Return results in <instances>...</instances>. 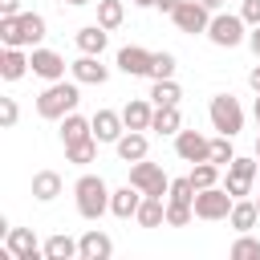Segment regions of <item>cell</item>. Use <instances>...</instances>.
Returning a JSON list of instances; mask_svg holds the SVG:
<instances>
[{
  "mask_svg": "<svg viewBox=\"0 0 260 260\" xmlns=\"http://www.w3.org/2000/svg\"><path fill=\"white\" fill-rule=\"evenodd\" d=\"M28 69H32L28 53L16 49V45H4V53H0V77H4V81H20Z\"/></svg>",
  "mask_w": 260,
  "mask_h": 260,
  "instance_id": "17",
  "label": "cell"
},
{
  "mask_svg": "<svg viewBox=\"0 0 260 260\" xmlns=\"http://www.w3.org/2000/svg\"><path fill=\"white\" fill-rule=\"evenodd\" d=\"M130 183L142 191V195H167L171 191V179H167V171L158 167V162H146V158H138L134 167H130Z\"/></svg>",
  "mask_w": 260,
  "mask_h": 260,
  "instance_id": "7",
  "label": "cell"
},
{
  "mask_svg": "<svg viewBox=\"0 0 260 260\" xmlns=\"http://www.w3.org/2000/svg\"><path fill=\"white\" fill-rule=\"evenodd\" d=\"M211 16H215V12H211V8H203L199 0H183V4L171 12L175 28H179V32H191V37H195V32H207Z\"/></svg>",
  "mask_w": 260,
  "mask_h": 260,
  "instance_id": "8",
  "label": "cell"
},
{
  "mask_svg": "<svg viewBox=\"0 0 260 260\" xmlns=\"http://www.w3.org/2000/svg\"><path fill=\"white\" fill-rule=\"evenodd\" d=\"M89 122H93V138H98V142H118V138L126 134V122H122L118 110H98Z\"/></svg>",
  "mask_w": 260,
  "mask_h": 260,
  "instance_id": "15",
  "label": "cell"
},
{
  "mask_svg": "<svg viewBox=\"0 0 260 260\" xmlns=\"http://www.w3.org/2000/svg\"><path fill=\"white\" fill-rule=\"evenodd\" d=\"M228 175H232V179H248V183H256V175H260V158H244V154H236V158L228 162Z\"/></svg>",
  "mask_w": 260,
  "mask_h": 260,
  "instance_id": "31",
  "label": "cell"
},
{
  "mask_svg": "<svg viewBox=\"0 0 260 260\" xmlns=\"http://www.w3.org/2000/svg\"><path fill=\"white\" fill-rule=\"evenodd\" d=\"M232 260H260V240H252L248 232H240V240L232 244Z\"/></svg>",
  "mask_w": 260,
  "mask_h": 260,
  "instance_id": "34",
  "label": "cell"
},
{
  "mask_svg": "<svg viewBox=\"0 0 260 260\" xmlns=\"http://www.w3.org/2000/svg\"><path fill=\"white\" fill-rule=\"evenodd\" d=\"M16 118H20L16 98H0V126H4V130H12V126H16Z\"/></svg>",
  "mask_w": 260,
  "mask_h": 260,
  "instance_id": "37",
  "label": "cell"
},
{
  "mask_svg": "<svg viewBox=\"0 0 260 260\" xmlns=\"http://www.w3.org/2000/svg\"><path fill=\"white\" fill-rule=\"evenodd\" d=\"M207 114H211V130H219V134H228V138H236V134L244 130V106H240L232 93H215L211 106H207Z\"/></svg>",
  "mask_w": 260,
  "mask_h": 260,
  "instance_id": "4",
  "label": "cell"
},
{
  "mask_svg": "<svg viewBox=\"0 0 260 260\" xmlns=\"http://www.w3.org/2000/svg\"><path fill=\"white\" fill-rule=\"evenodd\" d=\"M77 49L81 53H98L102 57V49H106V41H110V28H102V24H85V28H77Z\"/></svg>",
  "mask_w": 260,
  "mask_h": 260,
  "instance_id": "23",
  "label": "cell"
},
{
  "mask_svg": "<svg viewBox=\"0 0 260 260\" xmlns=\"http://www.w3.org/2000/svg\"><path fill=\"white\" fill-rule=\"evenodd\" d=\"M223 187H228V191H232L236 199H244V195L252 191V183H248V179H232V175H228V183H223Z\"/></svg>",
  "mask_w": 260,
  "mask_h": 260,
  "instance_id": "39",
  "label": "cell"
},
{
  "mask_svg": "<svg viewBox=\"0 0 260 260\" xmlns=\"http://www.w3.org/2000/svg\"><path fill=\"white\" fill-rule=\"evenodd\" d=\"M228 223H232L236 232H252V228L260 223V207H256V199H236V203H232Z\"/></svg>",
  "mask_w": 260,
  "mask_h": 260,
  "instance_id": "21",
  "label": "cell"
},
{
  "mask_svg": "<svg viewBox=\"0 0 260 260\" xmlns=\"http://www.w3.org/2000/svg\"><path fill=\"white\" fill-rule=\"evenodd\" d=\"M0 16H20V0H0Z\"/></svg>",
  "mask_w": 260,
  "mask_h": 260,
  "instance_id": "40",
  "label": "cell"
},
{
  "mask_svg": "<svg viewBox=\"0 0 260 260\" xmlns=\"http://www.w3.org/2000/svg\"><path fill=\"white\" fill-rule=\"evenodd\" d=\"M65 4H73V8H81V4H89V0H65Z\"/></svg>",
  "mask_w": 260,
  "mask_h": 260,
  "instance_id": "47",
  "label": "cell"
},
{
  "mask_svg": "<svg viewBox=\"0 0 260 260\" xmlns=\"http://www.w3.org/2000/svg\"><path fill=\"white\" fill-rule=\"evenodd\" d=\"M175 154L183 162H203V158H211V138H203L199 130H179L175 134Z\"/></svg>",
  "mask_w": 260,
  "mask_h": 260,
  "instance_id": "11",
  "label": "cell"
},
{
  "mask_svg": "<svg viewBox=\"0 0 260 260\" xmlns=\"http://www.w3.org/2000/svg\"><path fill=\"white\" fill-rule=\"evenodd\" d=\"M256 183H260V175H256Z\"/></svg>",
  "mask_w": 260,
  "mask_h": 260,
  "instance_id": "49",
  "label": "cell"
},
{
  "mask_svg": "<svg viewBox=\"0 0 260 260\" xmlns=\"http://www.w3.org/2000/svg\"><path fill=\"white\" fill-rule=\"evenodd\" d=\"M252 114H256V126H260V93H256V106H252Z\"/></svg>",
  "mask_w": 260,
  "mask_h": 260,
  "instance_id": "46",
  "label": "cell"
},
{
  "mask_svg": "<svg viewBox=\"0 0 260 260\" xmlns=\"http://www.w3.org/2000/svg\"><path fill=\"white\" fill-rule=\"evenodd\" d=\"M142 199H146V195H142L134 183H126V187H118V191L110 195V211H114L118 219H134L138 207H142Z\"/></svg>",
  "mask_w": 260,
  "mask_h": 260,
  "instance_id": "16",
  "label": "cell"
},
{
  "mask_svg": "<svg viewBox=\"0 0 260 260\" xmlns=\"http://www.w3.org/2000/svg\"><path fill=\"white\" fill-rule=\"evenodd\" d=\"M142 228H162L167 223V203L158 199V195H146L142 199V207H138V215H134Z\"/></svg>",
  "mask_w": 260,
  "mask_h": 260,
  "instance_id": "25",
  "label": "cell"
},
{
  "mask_svg": "<svg viewBox=\"0 0 260 260\" xmlns=\"http://www.w3.org/2000/svg\"><path fill=\"white\" fill-rule=\"evenodd\" d=\"M150 49H142V45H126V49H118V69L126 73V77H150Z\"/></svg>",
  "mask_w": 260,
  "mask_h": 260,
  "instance_id": "13",
  "label": "cell"
},
{
  "mask_svg": "<svg viewBox=\"0 0 260 260\" xmlns=\"http://www.w3.org/2000/svg\"><path fill=\"white\" fill-rule=\"evenodd\" d=\"M0 41H4V45H16V49L41 45V41H45V16H41V12L0 16Z\"/></svg>",
  "mask_w": 260,
  "mask_h": 260,
  "instance_id": "2",
  "label": "cell"
},
{
  "mask_svg": "<svg viewBox=\"0 0 260 260\" xmlns=\"http://www.w3.org/2000/svg\"><path fill=\"white\" fill-rule=\"evenodd\" d=\"M77 260H110L114 256V240L106 236V232H98V228H89L81 240H77Z\"/></svg>",
  "mask_w": 260,
  "mask_h": 260,
  "instance_id": "14",
  "label": "cell"
},
{
  "mask_svg": "<svg viewBox=\"0 0 260 260\" xmlns=\"http://www.w3.org/2000/svg\"><path fill=\"white\" fill-rule=\"evenodd\" d=\"M248 20L244 16H232V12H215L211 24H207V41L219 45V49H236L240 41H248Z\"/></svg>",
  "mask_w": 260,
  "mask_h": 260,
  "instance_id": "5",
  "label": "cell"
},
{
  "mask_svg": "<svg viewBox=\"0 0 260 260\" xmlns=\"http://www.w3.org/2000/svg\"><path fill=\"white\" fill-rule=\"evenodd\" d=\"M236 158V146H232V138L228 134H219V138H211V162H219V167H228Z\"/></svg>",
  "mask_w": 260,
  "mask_h": 260,
  "instance_id": "36",
  "label": "cell"
},
{
  "mask_svg": "<svg viewBox=\"0 0 260 260\" xmlns=\"http://www.w3.org/2000/svg\"><path fill=\"white\" fill-rule=\"evenodd\" d=\"M73 195H77V215L81 219H102L106 211H110V187H106V179L102 175H81L77 183H73Z\"/></svg>",
  "mask_w": 260,
  "mask_h": 260,
  "instance_id": "3",
  "label": "cell"
},
{
  "mask_svg": "<svg viewBox=\"0 0 260 260\" xmlns=\"http://www.w3.org/2000/svg\"><path fill=\"white\" fill-rule=\"evenodd\" d=\"M232 203H236V195L228 187H219V183L203 187V191H195V219H228Z\"/></svg>",
  "mask_w": 260,
  "mask_h": 260,
  "instance_id": "6",
  "label": "cell"
},
{
  "mask_svg": "<svg viewBox=\"0 0 260 260\" xmlns=\"http://www.w3.org/2000/svg\"><path fill=\"white\" fill-rule=\"evenodd\" d=\"M150 130H154V134H179V130H183V114H179V106H154Z\"/></svg>",
  "mask_w": 260,
  "mask_h": 260,
  "instance_id": "24",
  "label": "cell"
},
{
  "mask_svg": "<svg viewBox=\"0 0 260 260\" xmlns=\"http://www.w3.org/2000/svg\"><path fill=\"white\" fill-rule=\"evenodd\" d=\"M69 73H73V81H81V85H106V81H110V69L102 65L98 53H81L77 61H69Z\"/></svg>",
  "mask_w": 260,
  "mask_h": 260,
  "instance_id": "10",
  "label": "cell"
},
{
  "mask_svg": "<svg viewBox=\"0 0 260 260\" xmlns=\"http://www.w3.org/2000/svg\"><path fill=\"white\" fill-rule=\"evenodd\" d=\"M191 215H195L191 203H171V199H167V228H187Z\"/></svg>",
  "mask_w": 260,
  "mask_h": 260,
  "instance_id": "35",
  "label": "cell"
},
{
  "mask_svg": "<svg viewBox=\"0 0 260 260\" xmlns=\"http://www.w3.org/2000/svg\"><path fill=\"white\" fill-rule=\"evenodd\" d=\"M167 199H171V203H191V207H195V183H191V175H187V179H171Z\"/></svg>",
  "mask_w": 260,
  "mask_h": 260,
  "instance_id": "33",
  "label": "cell"
},
{
  "mask_svg": "<svg viewBox=\"0 0 260 260\" xmlns=\"http://www.w3.org/2000/svg\"><path fill=\"white\" fill-rule=\"evenodd\" d=\"M81 81H49L45 89H41V98H37V114L41 118H49V122H61L65 114H73L77 110V102H81V89H77Z\"/></svg>",
  "mask_w": 260,
  "mask_h": 260,
  "instance_id": "1",
  "label": "cell"
},
{
  "mask_svg": "<svg viewBox=\"0 0 260 260\" xmlns=\"http://www.w3.org/2000/svg\"><path fill=\"white\" fill-rule=\"evenodd\" d=\"M248 49H252V53H256V57H260V24H256V28H252V32H248Z\"/></svg>",
  "mask_w": 260,
  "mask_h": 260,
  "instance_id": "42",
  "label": "cell"
},
{
  "mask_svg": "<svg viewBox=\"0 0 260 260\" xmlns=\"http://www.w3.org/2000/svg\"><path fill=\"white\" fill-rule=\"evenodd\" d=\"M126 20V4L122 0H98V24L102 28H118Z\"/></svg>",
  "mask_w": 260,
  "mask_h": 260,
  "instance_id": "30",
  "label": "cell"
},
{
  "mask_svg": "<svg viewBox=\"0 0 260 260\" xmlns=\"http://www.w3.org/2000/svg\"><path fill=\"white\" fill-rule=\"evenodd\" d=\"M179 98H183V89H179L175 77H158V81L150 85V102H154V106H179Z\"/></svg>",
  "mask_w": 260,
  "mask_h": 260,
  "instance_id": "27",
  "label": "cell"
},
{
  "mask_svg": "<svg viewBox=\"0 0 260 260\" xmlns=\"http://www.w3.org/2000/svg\"><path fill=\"white\" fill-rule=\"evenodd\" d=\"M4 252H8L12 260H37V256H45V244H37L32 228H8Z\"/></svg>",
  "mask_w": 260,
  "mask_h": 260,
  "instance_id": "9",
  "label": "cell"
},
{
  "mask_svg": "<svg viewBox=\"0 0 260 260\" xmlns=\"http://www.w3.org/2000/svg\"><path fill=\"white\" fill-rule=\"evenodd\" d=\"M114 146H118V158H122V162H138V158H146V150H150L146 130H126Z\"/></svg>",
  "mask_w": 260,
  "mask_h": 260,
  "instance_id": "19",
  "label": "cell"
},
{
  "mask_svg": "<svg viewBox=\"0 0 260 260\" xmlns=\"http://www.w3.org/2000/svg\"><path fill=\"white\" fill-rule=\"evenodd\" d=\"M256 158H260V138H256Z\"/></svg>",
  "mask_w": 260,
  "mask_h": 260,
  "instance_id": "48",
  "label": "cell"
},
{
  "mask_svg": "<svg viewBox=\"0 0 260 260\" xmlns=\"http://www.w3.org/2000/svg\"><path fill=\"white\" fill-rule=\"evenodd\" d=\"M175 65H179L175 53H167V49L154 53V57H150V81H158V77H175Z\"/></svg>",
  "mask_w": 260,
  "mask_h": 260,
  "instance_id": "32",
  "label": "cell"
},
{
  "mask_svg": "<svg viewBox=\"0 0 260 260\" xmlns=\"http://www.w3.org/2000/svg\"><path fill=\"white\" fill-rule=\"evenodd\" d=\"M256 207H260V199H256Z\"/></svg>",
  "mask_w": 260,
  "mask_h": 260,
  "instance_id": "50",
  "label": "cell"
},
{
  "mask_svg": "<svg viewBox=\"0 0 260 260\" xmlns=\"http://www.w3.org/2000/svg\"><path fill=\"white\" fill-rule=\"evenodd\" d=\"M179 4H183V0H154V8H158V12H167V16H171Z\"/></svg>",
  "mask_w": 260,
  "mask_h": 260,
  "instance_id": "41",
  "label": "cell"
},
{
  "mask_svg": "<svg viewBox=\"0 0 260 260\" xmlns=\"http://www.w3.org/2000/svg\"><path fill=\"white\" fill-rule=\"evenodd\" d=\"M81 138H93V122H89V118H81V114L73 110V114H65V118H61V142L69 146V142H81Z\"/></svg>",
  "mask_w": 260,
  "mask_h": 260,
  "instance_id": "22",
  "label": "cell"
},
{
  "mask_svg": "<svg viewBox=\"0 0 260 260\" xmlns=\"http://www.w3.org/2000/svg\"><path fill=\"white\" fill-rule=\"evenodd\" d=\"M240 16L256 28V24H260V0H244V4H240Z\"/></svg>",
  "mask_w": 260,
  "mask_h": 260,
  "instance_id": "38",
  "label": "cell"
},
{
  "mask_svg": "<svg viewBox=\"0 0 260 260\" xmlns=\"http://www.w3.org/2000/svg\"><path fill=\"white\" fill-rule=\"evenodd\" d=\"M150 118H154V102H146V98H134V102L122 106L126 130H150Z\"/></svg>",
  "mask_w": 260,
  "mask_h": 260,
  "instance_id": "18",
  "label": "cell"
},
{
  "mask_svg": "<svg viewBox=\"0 0 260 260\" xmlns=\"http://www.w3.org/2000/svg\"><path fill=\"white\" fill-rule=\"evenodd\" d=\"M199 4H203V8H211V12H219V8H223V0H199Z\"/></svg>",
  "mask_w": 260,
  "mask_h": 260,
  "instance_id": "44",
  "label": "cell"
},
{
  "mask_svg": "<svg viewBox=\"0 0 260 260\" xmlns=\"http://www.w3.org/2000/svg\"><path fill=\"white\" fill-rule=\"evenodd\" d=\"M81 248H77V240L73 236H65V232H57V236H49L45 240V260H73Z\"/></svg>",
  "mask_w": 260,
  "mask_h": 260,
  "instance_id": "26",
  "label": "cell"
},
{
  "mask_svg": "<svg viewBox=\"0 0 260 260\" xmlns=\"http://www.w3.org/2000/svg\"><path fill=\"white\" fill-rule=\"evenodd\" d=\"M93 158H98V138H81V142L65 146V162H73V167H89Z\"/></svg>",
  "mask_w": 260,
  "mask_h": 260,
  "instance_id": "28",
  "label": "cell"
},
{
  "mask_svg": "<svg viewBox=\"0 0 260 260\" xmlns=\"http://www.w3.org/2000/svg\"><path fill=\"white\" fill-rule=\"evenodd\" d=\"M248 85L260 93V65H252V73H248Z\"/></svg>",
  "mask_w": 260,
  "mask_h": 260,
  "instance_id": "43",
  "label": "cell"
},
{
  "mask_svg": "<svg viewBox=\"0 0 260 260\" xmlns=\"http://www.w3.org/2000/svg\"><path fill=\"white\" fill-rule=\"evenodd\" d=\"M191 183H195V191H203V187H215V183H219V162H211V158H203V162H191Z\"/></svg>",
  "mask_w": 260,
  "mask_h": 260,
  "instance_id": "29",
  "label": "cell"
},
{
  "mask_svg": "<svg viewBox=\"0 0 260 260\" xmlns=\"http://www.w3.org/2000/svg\"><path fill=\"white\" fill-rule=\"evenodd\" d=\"M61 187H65V183H61L57 171H37V175H32V199H37V203H53V199L61 195Z\"/></svg>",
  "mask_w": 260,
  "mask_h": 260,
  "instance_id": "20",
  "label": "cell"
},
{
  "mask_svg": "<svg viewBox=\"0 0 260 260\" xmlns=\"http://www.w3.org/2000/svg\"><path fill=\"white\" fill-rule=\"evenodd\" d=\"M134 8H154V0H130Z\"/></svg>",
  "mask_w": 260,
  "mask_h": 260,
  "instance_id": "45",
  "label": "cell"
},
{
  "mask_svg": "<svg viewBox=\"0 0 260 260\" xmlns=\"http://www.w3.org/2000/svg\"><path fill=\"white\" fill-rule=\"evenodd\" d=\"M28 61H32V73H37V77H45V81H61V77H65V57H61V53H53V49L32 45Z\"/></svg>",
  "mask_w": 260,
  "mask_h": 260,
  "instance_id": "12",
  "label": "cell"
}]
</instances>
